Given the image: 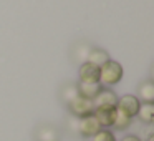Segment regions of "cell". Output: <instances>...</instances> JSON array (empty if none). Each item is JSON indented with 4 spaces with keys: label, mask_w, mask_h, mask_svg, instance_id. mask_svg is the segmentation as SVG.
Returning <instances> with one entry per match:
<instances>
[{
    "label": "cell",
    "mask_w": 154,
    "mask_h": 141,
    "mask_svg": "<svg viewBox=\"0 0 154 141\" xmlns=\"http://www.w3.org/2000/svg\"><path fill=\"white\" fill-rule=\"evenodd\" d=\"M68 126H70L71 131H78V118H71L70 121H68Z\"/></svg>",
    "instance_id": "cell-17"
},
{
    "label": "cell",
    "mask_w": 154,
    "mask_h": 141,
    "mask_svg": "<svg viewBox=\"0 0 154 141\" xmlns=\"http://www.w3.org/2000/svg\"><path fill=\"white\" fill-rule=\"evenodd\" d=\"M68 110H70V113L73 114L75 118H85V116H90V114H93L94 111V105L91 100H86V98L83 96H75L73 100L68 103Z\"/></svg>",
    "instance_id": "cell-2"
},
{
    "label": "cell",
    "mask_w": 154,
    "mask_h": 141,
    "mask_svg": "<svg viewBox=\"0 0 154 141\" xmlns=\"http://www.w3.org/2000/svg\"><path fill=\"white\" fill-rule=\"evenodd\" d=\"M60 95H61V100L65 101V103H70L71 100H73L75 96H78V88H76V83H66V85H63L61 86V91H60Z\"/></svg>",
    "instance_id": "cell-13"
},
{
    "label": "cell",
    "mask_w": 154,
    "mask_h": 141,
    "mask_svg": "<svg viewBox=\"0 0 154 141\" xmlns=\"http://www.w3.org/2000/svg\"><path fill=\"white\" fill-rule=\"evenodd\" d=\"M139 105H141V101L136 98V95H123V96L118 98L116 110L121 111V113H124L129 118H134L137 114Z\"/></svg>",
    "instance_id": "cell-3"
},
{
    "label": "cell",
    "mask_w": 154,
    "mask_h": 141,
    "mask_svg": "<svg viewBox=\"0 0 154 141\" xmlns=\"http://www.w3.org/2000/svg\"><path fill=\"white\" fill-rule=\"evenodd\" d=\"M136 116L139 118V121L151 124L154 121V103H141Z\"/></svg>",
    "instance_id": "cell-12"
},
{
    "label": "cell",
    "mask_w": 154,
    "mask_h": 141,
    "mask_svg": "<svg viewBox=\"0 0 154 141\" xmlns=\"http://www.w3.org/2000/svg\"><path fill=\"white\" fill-rule=\"evenodd\" d=\"M116 114H118L116 106H98V108H94V111H93V116L98 120L100 126L106 128V130L108 128H113Z\"/></svg>",
    "instance_id": "cell-4"
},
{
    "label": "cell",
    "mask_w": 154,
    "mask_h": 141,
    "mask_svg": "<svg viewBox=\"0 0 154 141\" xmlns=\"http://www.w3.org/2000/svg\"><path fill=\"white\" fill-rule=\"evenodd\" d=\"M108 60H109V53L106 50H103V48H91L90 53H88V58H86V61L96 65V67H101Z\"/></svg>",
    "instance_id": "cell-11"
},
{
    "label": "cell",
    "mask_w": 154,
    "mask_h": 141,
    "mask_svg": "<svg viewBox=\"0 0 154 141\" xmlns=\"http://www.w3.org/2000/svg\"><path fill=\"white\" fill-rule=\"evenodd\" d=\"M35 139L37 141H60V134H58L57 128L51 124H42L35 131Z\"/></svg>",
    "instance_id": "cell-9"
},
{
    "label": "cell",
    "mask_w": 154,
    "mask_h": 141,
    "mask_svg": "<svg viewBox=\"0 0 154 141\" xmlns=\"http://www.w3.org/2000/svg\"><path fill=\"white\" fill-rule=\"evenodd\" d=\"M91 141H118V139H116V136H114V133L111 130L101 128V130L91 138Z\"/></svg>",
    "instance_id": "cell-15"
},
{
    "label": "cell",
    "mask_w": 154,
    "mask_h": 141,
    "mask_svg": "<svg viewBox=\"0 0 154 141\" xmlns=\"http://www.w3.org/2000/svg\"><path fill=\"white\" fill-rule=\"evenodd\" d=\"M121 141H143L139 136H136V134H126V136L121 138Z\"/></svg>",
    "instance_id": "cell-18"
},
{
    "label": "cell",
    "mask_w": 154,
    "mask_h": 141,
    "mask_svg": "<svg viewBox=\"0 0 154 141\" xmlns=\"http://www.w3.org/2000/svg\"><path fill=\"white\" fill-rule=\"evenodd\" d=\"M100 130H101V126H100L98 120L93 116V114L78 120V133H80L83 138H93Z\"/></svg>",
    "instance_id": "cell-6"
},
{
    "label": "cell",
    "mask_w": 154,
    "mask_h": 141,
    "mask_svg": "<svg viewBox=\"0 0 154 141\" xmlns=\"http://www.w3.org/2000/svg\"><path fill=\"white\" fill-rule=\"evenodd\" d=\"M116 103H118L116 91L111 90V88H106V86L101 88V91L96 95V98L93 100L94 108H98V106H116Z\"/></svg>",
    "instance_id": "cell-7"
},
{
    "label": "cell",
    "mask_w": 154,
    "mask_h": 141,
    "mask_svg": "<svg viewBox=\"0 0 154 141\" xmlns=\"http://www.w3.org/2000/svg\"><path fill=\"white\" fill-rule=\"evenodd\" d=\"M78 77L81 83H100V67L90 61H83L78 68Z\"/></svg>",
    "instance_id": "cell-5"
},
{
    "label": "cell",
    "mask_w": 154,
    "mask_h": 141,
    "mask_svg": "<svg viewBox=\"0 0 154 141\" xmlns=\"http://www.w3.org/2000/svg\"><path fill=\"white\" fill-rule=\"evenodd\" d=\"M137 100L141 103H154V83L152 80H144L137 85Z\"/></svg>",
    "instance_id": "cell-8"
},
{
    "label": "cell",
    "mask_w": 154,
    "mask_h": 141,
    "mask_svg": "<svg viewBox=\"0 0 154 141\" xmlns=\"http://www.w3.org/2000/svg\"><path fill=\"white\" fill-rule=\"evenodd\" d=\"M90 50L91 48L88 47V45H85V43H80V45H76L75 47V53H78L76 57V60L80 61V63H83V61H86V58H88V53H90Z\"/></svg>",
    "instance_id": "cell-16"
},
{
    "label": "cell",
    "mask_w": 154,
    "mask_h": 141,
    "mask_svg": "<svg viewBox=\"0 0 154 141\" xmlns=\"http://www.w3.org/2000/svg\"><path fill=\"white\" fill-rule=\"evenodd\" d=\"M76 88H78V95H80V96L93 101L103 86H101L100 83H81V81H78Z\"/></svg>",
    "instance_id": "cell-10"
},
{
    "label": "cell",
    "mask_w": 154,
    "mask_h": 141,
    "mask_svg": "<svg viewBox=\"0 0 154 141\" xmlns=\"http://www.w3.org/2000/svg\"><path fill=\"white\" fill-rule=\"evenodd\" d=\"M123 75H124V70L121 67V63L109 58L106 63H103L100 67V85L111 88L123 80Z\"/></svg>",
    "instance_id": "cell-1"
},
{
    "label": "cell",
    "mask_w": 154,
    "mask_h": 141,
    "mask_svg": "<svg viewBox=\"0 0 154 141\" xmlns=\"http://www.w3.org/2000/svg\"><path fill=\"white\" fill-rule=\"evenodd\" d=\"M131 123H133V118H129V116H126L124 113L118 111V114H116V120H114L113 128H114L116 131H124V130H128V128L131 126Z\"/></svg>",
    "instance_id": "cell-14"
}]
</instances>
